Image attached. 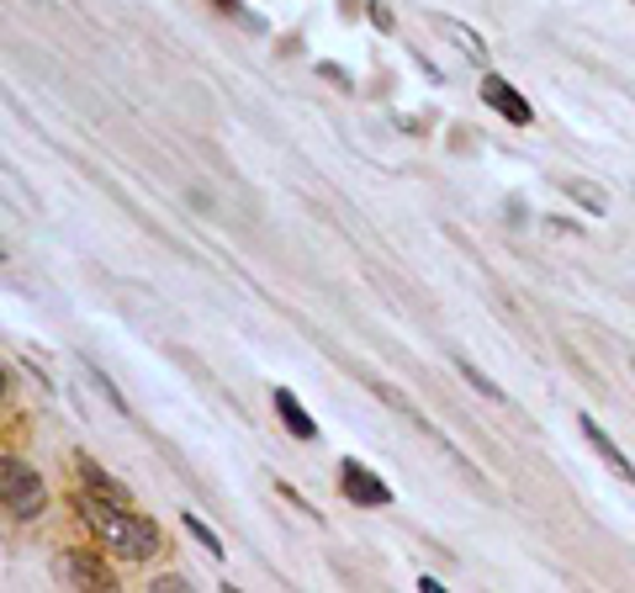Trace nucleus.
Returning <instances> with one entry per match:
<instances>
[{"mask_svg": "<svg viewBox=\"0 0 635 593\" xmlns=\"http://www.w3.org/2000/svg\"><path fill=\"white\" fill-rule=\"evenodd\" d=\"M276 414H281V424L297 439H318V424H312V414L297 403V393H291V387H276Z\"/></svg>", "mask_w": 635, "mask_h": 593, "instance_id": "7", "label": "nucleus"}, {"mask_svg": "<svg viewBox=\"0 0 635 593\" xmlns=\"http://www.w3.org/2000/svg\"><path fill=\"white\" fill-rule=\"evenodd\" d=\"M456 372L466 376V382H472V393H483L487 403H508V397H504V387H498V382H493V376H483V372H477V366H472V360H456Z\"/></svg>", "mask_w": 635, "mask_h": 593, "instance_id": "11", "label": "nucleus"}, {"mask_svg": "<svg viewBox=\"0 0 635 593\" xmlns=\"http://www.w3.org/2000/svg\"><path fill=\"white\" fill-rule=\"evenodd\" d=\"M53 577H65L69 589H117V577L101 556H90V551H65V556H53Z\"/></svg>", "mask_w": 635, "mask_h": 593, "instance_id": "3", "label": "nucleus"}, {"mask_svg": "<svg viewBox=\"0 0 635 593\" xmlns=\"http://www.w3.org/2000/svg\"><path fill=\"white\" fill-rule=\"evenodd\" d=\"M445 32H450V38H456V43H460V53H466V59H477V65H487V48H483V38H477V32H472V27H466V22H456V17H450V22H445Z\"/></svg>", "mask_w": 635, "mask_h": 593, "instance_id": "10", "label": "nucleus"}, {"mask_svg": "<svg viewBox=\"0 0 635 593\" xmlns=\"http://www.w3.org/2000/svg\"><path fill=\"white\" fill-rule=\"evenodd\" d=\"M0 260H6V249H0Z\"/></svg>", "mask_w": 635, "mask_h": 593, "instance_id": "17", "label": "nucleus"}, {"mask_svg": "<svg viewBox=\"0 0 635 593\" xmlns=\"http://www.w3.org/2000/svg\"><path fill=\"white\" fill-rule=\"evenodd\" d=\"M186 530L197 535V546H207V556H212V562H222V556H228V546L218 541V530L207 525V520H197V514H186Z\"/></svg>", "mask_w": 635, "mask_h": 593, "instance_id": "12", "label": "nucleus"}, {"mask_svg": "<svg viewBox=\"0 0 635 593\" xmlns=\"http://www.w3.org/2000/svg\"><path fill=\"white\" fill-rule=\"evenodd\" d=\"M339 487H345V498H350V504H366V508H387V504H393V487L381 483L376 472H366L360 462L339 466Z\"/></svg>", "mask_w": 635, "mask_h": 593, "instance_id": "5", "label": "nucleus"}, {"mask_svg": "<svg viewBox=\"0 0 635 593\" xmlns=\"http://www.w3.org/2000/svg\"><path fill=\"white\" fill-rule=\"evenodd\" d=\"M562 191H567L572 201H583L593 218H604V213H609V197H604V186H593V180H562Z\"/></svg>", "mask_w": 635, "mask_h": 593, "instance_id": "9", "label": "nucleus"}, {"mask_svg": "<svg viewBox=\"0 0 635 593\" xmlns=\"http://www.w3.org/2000/svg\"><path fill=\"white\" fill-rule=\"evenodd\" d=\"M218 6H222V11H244V6H239V0H218Z\"/></svg>", "mask_w": 635, "mask_h": 593, "instance_id": "15", "label": "nucleus"}, {"mask_svg": "<svg viewBox=\"0 0 635 593\" xmlns=\"http://www.w3.org/2000/svg\"><path fill=\"white\" fill-rule=\"evenodd\" d=\"M0 393H6V366H0Z\"/></svg>", "mask_w": 635, "mask_h": 593, "instance_id": "16", "label": "nucleus"}, {"mask_svg": "<svg viewBox=\"0 0 635 593\" xmlns=\"http://www.w3.org/2000/svg\"><path fill=\"white\" fill-rule=\"evenodd\" d=\"M0 508L17 514V520H38L48 508L43 477H38L27 462H17V456H0Z\"/></svg>", "mask_w": 635, "mask_h": 593, "instance_id": "2", "label": "nucleus"}, {"mask_svg": "<svg viewBox=\"0 0 635 593\" xmlns=\"http://www.w3.org/2000/svg\"><path fill=\"white\" fill-rule=\"evenodd\" d=\"M80 487H90V493H101V498H117V504H132V493L122 483H117V477H111V472H101V466L90 462V456H80Z\"/></svg>", "mask_w": 635, "mask_h": 593, "instance_id": "8", "label": "nucleus"}, {"mask_svg": "<svg viewBox=\"0 0 635 593\" xmlns=\"http://www.w3.org/2000/svg\"><path fill=\"white\" fill-rule=\"evenodd\" d=\"M483 101L498 111V117H504L508 128H529V122H535L529 101H525V96H519L514 86H508L504 75H493V69H487V80H483Z\"/></svg>", "mask_w": 635, "mask_h": 593, "instance_id": "4", "label": "nucleus"}, {"mask_svg": "<svg viewBox=\"0 0 635 593\" xmlns=\"http://www.w3.org/2000/svg\"><path fill=\"white\" fill-rule=\"evenodd\" d=\"M577 429H583V439H588L593 451H598V462L609 466V472H619V477H625V483L635 487V462H631V456H625V451H619V445H614L609 435H604V429H598V418H588V414H583V418H577Z\"/></svg>", "mask_w": 635, "mask_h": 593, "instance_id": "6", "label": "nucleus"}, {"mask_svg": "<svg viewBox=\"0 0 635 593\" xmlns=\"http://www.w3.org/2000/svg\"><path fill=\"white\" fill-rule=\"evenodd\" d=\"M371 22L381 27V32H393V6H387V0H371Z\"/></svg>", "mask_w": 635, "mask_h": 593, "instance_id": "13", "label": "nucleus"}, {"mask_svg": "<svg viewBox=\"0 0 635 593\" xmlns=\"http://www.w3.org/2000/svg\"><path fill=\"white\" fill-rule=\"evenodd\" d=\"M149 589H159V593H180L186 583H180V577H159V583H149Z\"/></svg>", "mask_w": 635, "mask_h": 593, "instance_id": "14", "label": "nucleus"}, {"mask_svg": "<svg viewBox=\"0 0 635 593\" xmlns=\"http://www.w3.org/2000/svg\"><path fill=\"white\" fill-rule=\"evenodd\" d=\"M75 504H80V520H86L90 535H96L111 556H122V562H149L153 551L165 546V541H159V525L143 520V514H132V508L117 504V498H101V493L80 487Z\"/></svg>", "mask_w": 635, "mask_h": 593, "instance_id": "1", "label": "nucleus"}]
</instances>
